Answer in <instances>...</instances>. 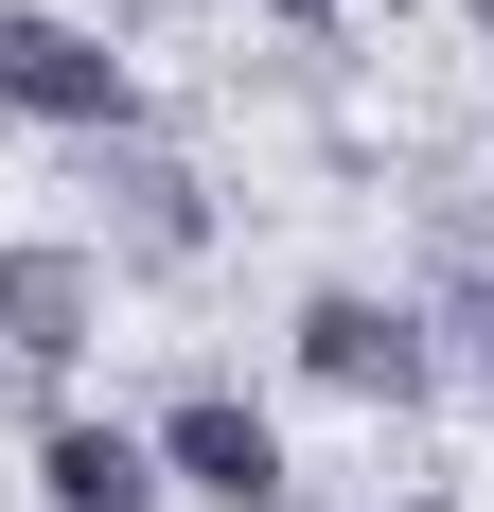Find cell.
Wrapping results in <instances>:
<instances>
[{"label": "cell", "mask_w": 494, "mask_h": 512, "mask_svg": "<svg viewBox=\"0 0 494 512\" xmlns=\"http://www.w3.org/2000/svg\"><path fill=\"white\" fill-rule=\"evenodd\" d=\"M283 354H300V389H336V407H424V389H442V318L389 301V283H300Z\"/></svg>", "instance_id": "1"}, {"label": "cell", "mask_w": 494, "mask_h": 512, "mask_svg": "<svg viewBox=\"0 0 494 512\" xmlns=\"http://www.w3.org/2000/svg\"><path fill=\"white\" fill-rule=\"evenodd\" d=\"M0 106L53 142H142V71L106 53V18H53V0H0Z\"/></svg>", "instance_id": "2"}, {"label": "cell", "mask_w": 494, "mask_h": 512, "mask_svg": "<svg viewBox=\"0 0 494 512\" xmlns=\"http://www.w3.org/2000/svg\"><path fill=\"white\" fill-rule=\"evenodd\" d=\"M106 336V248H71V230H0V371H89Z\"/></svg>", "instance_id": "3"}, {"label": "cell", "mask_w": 494, "mask_h": 512, "mask_svg": "<svg viewBox=\"0 0 494 512\" xmlns=\"http://www.w3.org/2000/svg\"><path fill=\"white\" fill-rule=\"evenodd\" d=\"M142 442H159V477H177L195 512H283V495H300V460H283V424L247 407V389H177V407H159Z\"/></svg>", "instance_id": "4"}, {"label": "cell", "mask_w": 494, "mask_h": 512, "mask_svg": "<svg viewBox=\"0 0 494 512\" xmlns=\"http://www.w3.org/2000/svg\"><path fill=\"white\" fill-rule=\"evenodd\" d=\"M36 512H177V477H159V442H142V424L53 407V424H36Z\"/></svg>", "instance_id": "5"}, {"label": "cell", "mask_w": 494, "mask_h": 512, "mask_svg": "<svg viewBox=\"0 0 494 512\" xmlns=\"http://www.w3.org/2000/svg\"><path fill=\"white\" fill-rule=\"evenodd\" d=\"M106 159H124V248H142V265H195V248H212L195 177H177V159H142V142H106Z\"/></svg>", "instance_id": "6"}, {"label": "cell", "mask_w": 494, "mask_h": 512, "mask_svg": "<svg viewBox=\"0 0 494 512\" xmlns=\"http://www.w3.org/2000/svg\"><path fill=\"white\" fill-rule=\"evenodd\" d=\"M477 389H494V248H477Z\"/></svg>", "instance_id": "7"}, {"label": "cell", "mask_w": 494, "mask_h": 512, "mask_svg": "<svg viewBox=\"0 0 494 512\" xmlns=\"http://www.w3.org/2000/svg\"><path fill=\"white\" fill-rule=\"evenodd\" d=\"M265 18H336V0H265Z\"/></svg>", "instance_id": "8"}, {"label": "cell", "mask_w": 494, "mask_h": 512, "mask_svg": "<svg viewBox=\"0 0 494 512\" xmlns=\"http://www.w3.org/2000/svg\"><path fill=\"white\" fill-rule=\"evenodd\" d=\"M477 53H494V0H477Z\"/></svg>", "instance_id": "9"}]
</instances>
